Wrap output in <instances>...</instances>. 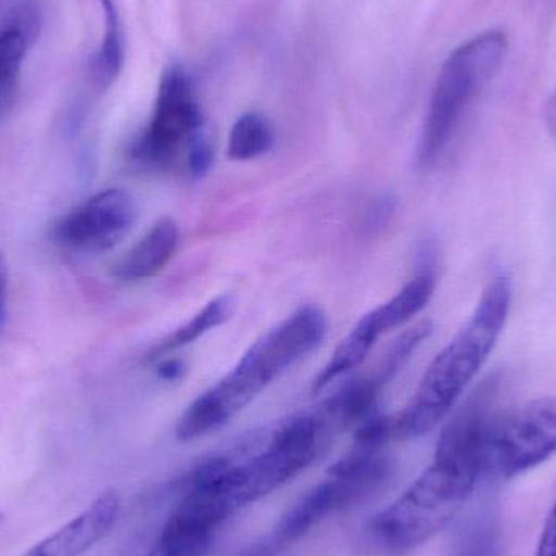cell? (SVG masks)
Instances as JSON below:
<instances>
[{
  "mask_svg": "<svg viewBox=\"0 0 556 556\" xmlns=\"http://www.w3.org/2000/svg\"><path fill=\"white\" fill-rule=\"evenodd\" d=\"M490 408L467 399L438 440L430 467L368 525L372 541L392 555H404L443 532L469 502L483 476L482 450Z\"/></svg>",
  "mask_w": 556,
  "mask_h": 556,
  "instance_id": "6da1fadb",
  "label": "cell"
},
{
  "mask_svg": "<svg viewBox=\"0 0 556 556\" xmlns=\"http://www.w3.org/2000/svg\"><path fill=\"white\" fill-rule=\"evenodd\" d=\"M511 306V280L489 281L476 309L428 366L414 397L391 415L392 441H412L433 431L463 397L495 349Z\"/></svg>",
  "mask_w": 556,
  "mask_h": 556,
  "instance_id": "7a4b0ae2",
  "label": "cell"
},
{
  "mask_svg": "<svg viewBox=\"0 0 556 556\" xmlns=\"http://www.w3.org/2000/svg\"><path fill=\"white\" fill-rule=\"evenodd\" d=\"M327 332V316L303 306L257 339L233 369L199 395L179 418L176 438L194 441L222 430L285 369L317 349Z\"/></svg>",
  "mask_w": 556,
  "mask_h": 556,
  "instance_id": "3957f363",
  "label": "cell"
},
{
  "mask_svg": "<svg viewBox=\"0 0 556 556\" xmlns=\"http://www.w3.org/2000/svg\"><path fill=\"white\" fill-rule=\"evenodd\" d=\"M506 49L503 33L486 31L451 52L438 75L418 143L421 166L433 165L443 153L472 98L502 67Z\"/></svg>",
  "mask_w": 556,
  "mask_h": 556,
  "instance_id": "277c9868",
  "label": "cell"
},
{
  "mask_svg": "<svg viewBox=\"0 0 556 556\" xmlns=\"http://www.w3.org/2000/svg\"><path fill=\"white\" fill-rule=\"evenodd\" d=\"M329 425L314 415H298L274 431L266 446L248 457H228L227 493L235 511L290 482L319 456Z\"/></svg>",
  "mask_w": 556,
  "mask_h": 556,
  "instance_id": "5b68a950",
  "label": "cell"
},
{
  "mask_svg": "<svg viewBox=\"0 0 556 556\" xmlns=\"http://www.w3.org/2000/svg\"><path fill=\"white\" fill-rule=\"evenodd\" d=\"M205 132L204 116L188 75L172 67L160 80L149 126L134 142L130 155L155 172H185L189 150Z\"/></svg>",
  "mask_w": 556,
  "mask_h": 556,
  "instance_id": "8992f818",
  "label": "cell"
},
{
  "mask_svg": "<svg viewBox=\"0 0 556 556\" xmlns=\"http://www.w3.org/2000/svg\"><path fill=\"white\" fill-rule=\"evenodd\" d=\"M556 456V397L492 415L483 438V476L511 480Z\"/></svg>",
  "mask_w": 556,
  "mask_h": 556,
  "instance_id": "52a82bcc",
  "label": "cell"
},
{
  "mask_svg": "<svg viewBox=\"0 0 556 556\" xmlns=\"http://www.w3.org/2000/svg\"><path fill=\"white\" fill-rule=\"evenodd\" d=\"M391 472L389 463H368L353 467L342 473H327L319 485L304 493L283 516L277 526V539L283 544L300 541L320 522L336 513L371 495L384 483Z\"/></svg>",
  "mask_w": 556,
  "mask_h": 556,
  "instance_id": "ba28073f",
  "label": "cell"
},
{
  "mask_svg": "<svg viewBox=\"0 0 556 556\" xmlns=\"http://www.w3.org/2000/svg\"><path fill=\"white\" fill-rule=\"evenodd\" d=\"M136 218L132 195L124 189H106L59 218L52 227V240L71 253H104L123 241Z\"/></svg>",
  "mask_w": 556,
  "mask_h": 556,
  "instance_id": "9c48e42d",
  "label": "cell"
},
{
  "mask_svg": "<svg viewBox=\"0 0 556 556\" xmlns=\"http://www.w3.org/2000/svg\"><path fill=\"white\" fill-rule=\"evenodd\" d=\"M119 515V495L114 490H106L85 511L42 539L23 556H84L113 531Z\"/></svg>",
  "mask_w": 556,
  "mask_h": 556,
  "instance_id": "30bf717a",
  "label": "cell"
},
{
  "mask_svg": "<svg viewBox=\"0 0 556 556\" xmlns=\"http://www.w3.org/2000/svg\"><path fill=\"white\" fill-rule=\"evenodd\" d=\"M179 244V227L173 218H160L113 267V277L134 283L155 277L173 260Z\"/></svg>",
  "mask_w": 556,
  "mask_h": 556,
  "instance_id": "8fae6325",
  "label": "cell"
},
{
  "mask_svg": "<svg viewBox=\"0 0 556 556\" xmlns=\"http://www.w3.org/2000/svg\"><path fill=\"white\" fill-rule=\"evenodd\" d=\"M382 386L375 376H358L340 386L324 402L323 420L330 427L353 428L378 414Z\"/></svg>",
  "mask_w": 556,
  "mask_h": 556,
  "instance_id": "7c38bea8",
  "label": "cell"
},
{
  "mask_svg": "<svg viewBox=\"0 0 556 556\" xmlns=\"http://www.w3.org/2000/svg\"><path fill=\"white\" fill-rule=\"evenodd\" d=\"M379 337H381V332L376 329L375 320L369 316V313H366L356 323V326L350 330L349 336L333 350L329 362L314 378L313 391H323L330 382L337 381V379L358 368L368 358Z\"/></svg>",
  "mask_w": 556,
  "mask_h": 556,
  "instance_id": "4fadbf2b",
  "label": "cell"
},
{
  "mask_svg": "<svg viewBox=\"0 0 556 556\" xmlns=\"http://www.w3.org/2000/svg\"><path fill=\"white\" fill-rule=\"evenodd\" d=\"M437 277L433 273H421L404 285L394 296L369 311L379 332L384 336L389 330L407 324L412 317L417 316L434 294Z\"/></svg>",
  "mask_w": 556,
  "mask_h": 556,
  "instance_id": "5bb4252c",
  "label": "cell"
},
{
  "mask_svg": "<svg viewBox=\"0 0 556 556\" xmlns=\"http://www.w3.org/2000/svg\"><path fill=\"white\" fill-rule=\"evenodd\" d=\"M233 307L235 300L231 294H222V296L215 298L211 303L205 304L188 323L182 324L178 329L173 330L168 337H165L162 342L156 343V345L150 350L147 359L153 363L159 362V359L165 358L173 350H178L181 349V346L195 342V340L201 339L205 333L227 323L228 317L233 313Z\"/></svg>",
  "mask_w": 556,
  "mask_h": 556,
  "instance_id": "9a60e30c",
  "label": "cell"
},
{
  "mask_svg": "<svg viewBox=\"0 0 556 556\" xmlns=\"http://www.w3.org/2000/svg\"><path fill=\"white\" fill-rule=\"evenodd\" d=\"M29 36L28 29L16 25L0 31V117L5 116L15 103Z\"/></svg>",
  "mask_w": 556,
  "mask_h": 556,
  "instance_id": "2e32d148",
  "label": "cell"
},
{
  "mask_svg": "<svg viewBox=\"0 0 556 556\" xmlns=\"http://www.w3.org/2000/svg\"><path fill=\"white\" fill-rule=\"evenodd\" d=\"M276 132L273 124L260 113H247L231 127L228 156L235 162H250L273 150Z\"/></svg>",
  "mask_w": 556,
  "mask_h": 556,
  "instance_id": "e0dca14e",
  "label": "cell"
},
{
  "mask_svg": "<svg viewBox=\"0 0 556 556\" xmlns=\"http://www.w3.org/2000/svg\"><path fill=\"white\" fill-rule=\"evenodd\" d=\"M104 15V35L93 59V75L101 87H110L124 65V39L119 12L114 0H98Z\"/></svg>",
  "mask_w": 556,
  "mask_h": 556,
  "instance_id": "ac0fdd59",
  "label": "cell"
},
{
  "mask_svg": "<svg viewBox=\"0 0 556 556\" xmlns=\"http://www.w3.org/2000/svg\"><path fill=\"white\" fill-rule=\"evenodd\" d=\"M453 556H502L498 519L492 508L480 513L464 528Z\"/></svg>",
  "mask_w": 556,
  "mask_h": 556,
  "instance_id": "d6986e66",
  "label": "cell"
},
{
  "mask_svg": "<svg viewBox=\"0 0 556 556\" xmlns=\"http://www.w3.org/2000/svg\"><path fill=\"white\" fill-rule=\"evenodd\" d=\"M431 332H433V326L428 320H425V323L417 324V326L408 329L407 332L402 333L392 343L391 349L388 350L384 359L381 362V366L372 372V376L378 379L382 388L397 375L399 369L407 363V359L414 355L415 350L430 337Z\"/></svg>",
  "mask_w": 556,
  "mask_h": 556,
  "instance_id": "ffe728a7",
  "label": "cell"
},
{
  "mask_svg": "<svg viewBox=\"0 0 556 556\" xmlns=\"http://www.w3.org/2000/svg\"><path fill=\"white\" fill-rule=\"evenodd\" d=\"M212 163H214V149H212L207 134L204 132L195 139L191 150H189L186 173L192 178H201V176L207 175L208 169L212 168Z\"/></svg>",
  "mask_w": 556,
  "mask_h": 556,
  "instance_id": "44dd1931",
  "label": "cell"
},
{
  "mask_svg": "<svg viewBox=\"0 0 556 556\" xmlns=\"http://www.w3.org/2000/svg\"><path fill=\"white\" fill-rule=\"evenodd\" d=\"M534 556H556V503L551 515L545 519L541 541H539L538 552Z\"/></svg>",
  "mask_w": 556,
  "mask_h": 556,
  "instance_id": "7402d4cb",
  "label": "cell"
},
{
  "mask_svg": "<svg viewBox=\"0 0 556 556\" xmlns=\"http://www.w3.org/2000/svg\"><path fill=\"white\" fill-rule=\"evenodd\" d=\"M9 263L5 253L0 250V333L9 320Z\"/></svg>",
  "mask_w": 556,
  "mask_h": 556,
  "instance_id": "603a6c76",
  "label": "cell"
},
{
  "mask_svg": "<svg viewBox=\"0 0 556 556\" xmlns=\"http://www.w3.org/2000/svg\"><path fill=\"white\" fill-rule=\"evenodd\" d=\"M156 363V375L163 381H178L186 372L185 363L178 358H162Z\"/></svg>",
  "mask_w": 556,
  "mask_h": 556,
  "instance_id": "cb8c5ba5",
  "label": "cell"
},
{
  "mask_svg": "<svg viewBox=\"0 0 556 556\" xmlns=\"http://www.w3.org/2000/svg\"><path fill=\"white\" fill-rule=\"evenodd\" d=\"M547 124L548 129H551L552 136L556 139V91L552 100L548 101L547 106Z\"/></svg>",
  "mask_w": 556,
  "mask_h": 556,
  "instance_id": "d4e9b609",
  "label": "cell"
},
{
  "mask_svg": "<svg viewBox=\"0 0 556 556\" xmlns=\"http://www.w3.org/2000/svg\"><path fill=\"white\" fill-rule=\"evenodd\" d=\"M3 522H5V515H3V513H0V528H2Z\"/></svg>",
  "mask_w": 556,
  "mask_h": 556,
  "instance_id": "484cf974",
  "label": "cell"
}]
</instances>
